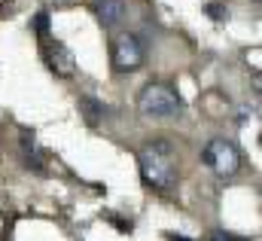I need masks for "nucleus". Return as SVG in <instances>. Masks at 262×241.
<instances>
[{
	"mask_svg": "<svg viewBox=\"0 0 262 241\" xmlns=\"http://www.w3.org/2000/svg\"><path fill=\"white\" fill-rule=\"evenodd\" d=\"M137 165H140V177L146 180L149 189H171L177 183V159H174V147L168 140H149L140 147L137 153Z\"/></svg>",
	"mask_w": 262,
	"mask_h": 241,
	"instance_id": "f257e3e1",
	"label": "nucleus"
},
{
	"mask_svg": "<svg viewBox=\"0 0 262 241\" xmlns=\"http://www.w3.org/2000/svg\"><path fill=\"white\" fill-rule=\"evenodd\" d=\"M137 110L149 119H168L183 110V101L174 86L168 83H146L137 95Z\"/></svg>",
	"mask_w": 262,
	"mask_h": 241,
	"instance_id": "f03ea898",
	"label": "nucleus"
},
{
	"mask_svg": "<svg viewBox=\"0 0 262 241\" xmlns=\"http://www.w3.org/2000/svg\"><path fill=\"white\" fill-rule=\"evenodd\" d=\"M201 162H204L213 174L232 177V174H238V168H241V153H238V147H235L232 140H226V137H210V140L204 144V150H201Z\"/></svg>",
	"mask_w": 262,
	"mask_h": 241,
	"instance_id": "7ed1b4c3",
	"label": "nucleus"
},
{
	"mask_svg": "<svg viewBox=\"0 0 262 241\" xmlns=\"http://www.w3.org/2000/svg\"><path fill=\"white\" fill-rule=\"evenodd\" d=\"M110 61H113V70L119 73H131L143 64V43L137 34H119L113 37V46H110Z\"/></svg>",
	"mask_w": 262,
	"mask_h": 241,
	"instance_id": "20e7f679",
	"label": "nucleus"
},
{
	"mask_svg": "<svg viewBox=\"0 0 262 241\" xmlns=\"http://www.w3.org/2000/svg\"><path fill=\"white\" fill-rule=\"evenodd\" d=\"M40 52H43L46 67H49L55 76H73V73H76V58H73V52L67 49L61 40H55V37H43Z\"/></svg>",
	"mask_w": 262,
	"mask_h": 241,
	"instance_id": "39448f33",
	"label": "nucleus"
},
{
	"mask_svg": "<svg viewBox=\"0 0 262 241\" xmlns=\"http://www.w3.org/2000/svg\"><path fill=\"white\" fill-rule=\"evenodd\" d=\"M92 9H95L98 22H101L107 31L119 28V25L125 22V15H128V3H125V0H95Z\"/></svg>",
	"mask_w": 262,
	"mask_h": 241,
	"instance_id": "423d86ee",
	"label": "nucleus"
},
{
	"mask_svg": "<svg viewBox=\"0 0 262 241\" xmlns=\"http://www.w3.org/2000/svg\"><path fill=\"white\" fill-rule=\"evenodd\" d=\"M21 153H25V162H28V168H34V171H46V153L40 150V144H37V134L34 131H21Z\"/></svg>",
	"mask_w": 262,
	"mask_h": 241,
	"instance_id": "0eeeda50",
	"label": "nucleus"
},
{
	"mask_svg": "<svg viewBox=\"0 0 262 241\" xmlns=\"http://www.w3.org/2000/svg\"><path fill=\"white\" fill-rule=\"evenodd\" d=\"M79 113L85 116V122L98 125V122L107 116V104L104 101H95V98H79Z\"/></svg>",
	"mask_w": 262,
	"mask_h": 241,
	"instance_id": "6e6552de",
	"label": "nucleus"
},
{
	"mask_svg": "<svg viewBox=\"0 0 262 241\" xmlns=\"http://www.w3.org/2000/svg\"><path fill=\"white\" fill-rule=\"evenodd\" d=\"M34 34H37L40 40H43V37H49V12H46V9L34 15Z\"/></svg>",
	"mask_w": 262,
	"mask_h": 241,
	"instance_id": "1a4fd4ad",
	"label": "nucleus"
},
{
	"mask_svg": "<svg viewBox=\"0 0 262 241\" xmlns=\"http://www.w3.org/2000/svg\"><path fill=\"white\" fill-rule=\"evenodd\" d=\"M207 15H210L213 22H223V18L229 15V9H226L223 3H207Z\"/></svg>",
	"mask_w": 262,
	"mask_h": 241,
	"instance_id": "9d476101",
	"label": "nucleus"
},
{
	"mask_svg": "<svg viewBox=\"0 0 262 241\" xmlns=\"http://www.w3.org/2000/svg\"><path fill=\"white\" fill-rule=\"evenodd\" d=\"M210 241H247V238L232 235V232H213V235H210Z\"/></svg>",
	"mask_w": 262,
	"mask_h": 241,
	"instance_id": "9b49d317",
	"label": "nucleus"
},
{
	"mask_svg": "<svg viewBox=\"0 0 262 241\" xmlns=\"http://www.w3.org/2000/svg\"><path fill=\"white\" fill-rule=\"evenodd\" d=\"M168 241H189V238H183V235H177V232H168Z\"/></svg>",
	"mask_w": 262,
	"mask_h": 241,
	"instance_id": "f8f14e48",
	"label": "nucleus"
},
{
	"mask_svg": "<svg viewBox=\"0 0 262 241\" xmlns=\"http://www.w3.org/2000/svg\"><path fill=\"white\" fill-rule=\"evenodd\" d=\"M70 3H76V0H55V6H70Z\"/></svg>",
	"mask_w": 262,
	"mask_h": 241,
	"instance_id": "ddd939ff",
	"label": "nucleus"
},
{
	"mask_svg": "<svg viewBox=\"0 0 262 241\" xmlns=\"http://www.w3.org/2000/svg\"><path fill=\"white\" fill-rule=\"evenodd\" d=\"M0 241H3V217H0Z\"/></svg>",
	"mask_w": 262,
	"mask_h": 241,
	"instance_id": "4468645a",
	"label": "nucleus"
}]
</instances>
